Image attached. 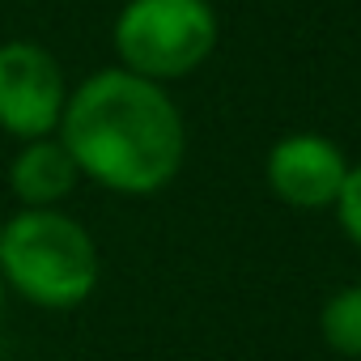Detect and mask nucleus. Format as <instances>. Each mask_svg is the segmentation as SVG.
I'll return each instance as SVG.
<instances>
[{"label": "nucleus", "mask_w": 361, "mask_h": 361, "mask_svg": "<svg viewBox=\"0 0 361 361\" xmlns=\"http://www.w3.org/2000/svg\"><path fill=\"white\" fill-rule=\"evenodd\" d=\"M111 39L119 68L161 85L196 73L213 56L217 18L209 0H128Z\"/></svg>", "instance_id": "7ed1b4c3"}, {"label": "nucleus", "mask_w": 361, "mask_h": 361, "mask_svg": "<svg viewBox=\"0 0 361 361\" xmlns=\"http://www.w3.org/2000/svg\"><path fill=\"white\" fill-rule=\"evenodd\" d=\"M56 136L81 178L119 196L161 192L188 153V128L170 94L128 68H98L68 90Z\"/></svg>", "instance_id": "f257e3e1"}, {"label": "nucleus", "mask_w": 361, "mask_h": 361, "mask_svg": "<svg viewBox=\"0 0 361 361\" xmlns=\"http://www.w3.org/2000/svg\"><path fill=\"white\" fill-rule=\"evenodd\" d=\"M319 327H323V340L336 353L361 357V285H348V289L331 293L327 306H323Z\"/></svg>", "instance_id": "0eeeda50"}, {"label": "nucleus", "mask_w": 361, "mask_h": 361, "mask_svg": "<svg viewBox=\"0 0 361 361\" xmlns=\"http://www.w3.org/2000/svg\"><path fill=\"white\" fill-rule=\"evenodd\" d=\"M336 209H340L344 234L361 247V161L348 166V178H344V188H340V196H336Z\"/></svg>", "instance_id": "6e6552de"}, {"label": "nucleus", "mask_w": 361, "mask_h": 361, "mask_svg": "<svg viewBox=\"0 0 361 361\" xmlns=\"http://www.w3.org/2000/svg\"><path fill=\"white\" fill-rule=\"evenodd\" d=\"M348 178V161L340 145L314 132H293L268 153V188L293 209H327L336 204Z\"/></svg>", "instance_id": "39448f33"}, {"label": "nucleus", "mask_w": 361, "mask_h": 361, "mask_svg": "<svg viewBox=\"0 0 361 361\" xmlns=\"http://www.w3.org/2000/svg\"><path fill=\"white\" fill-rule=\"evenodd\" d=\"M0 276L39 310H77L102 276L98 243L64 209H18L0 221Z\"/></svg>", "instance_id": "f03ea898"}, {"label": "nucleus", "mask_w": 361, "mask_h": 361, "mask_svg": "<svg viewBox=\"0 0 361 361\" xmlns=\"http://www.w3.org/2000/svg\"><path fill=\"white\" fill-rule=\"evenodd\" d=\"M68 81L60 60L35 39L0 43V132L13 140H43L60 132Z\"/></svg>", "instance_id": "20e7f679"}, {"label": "nucleus", "mask_w": 361, "mask_h": 361, "mask_svg": "<svg viewBox=\"0 0 361 361\" xmlns=\"http://www.w3.org/2000/svg\"><path fill=\"white\" fill-rule=\"evenodd\" d=\"M81 183V170L60 136L26 140L9 161V192L22 209H60Z\"/></svg>", "instance_id": "423d86ee"}, {"label": "nucleus", "mask_w": 361, "mask_h": 361, "mask_svg": "<svg viewBox=\"0 0 361 361\" xmlns=\"http://www.w3.org/2000/svg\"><path fill=\"white\" fill-rule=\"evenodd\" d=\"M5 298H9V289H5V276H0V314H5Z\"/></svg>", "instance_id": "1a4fd4ad"}]
</instances>
